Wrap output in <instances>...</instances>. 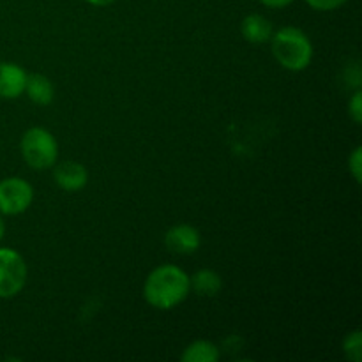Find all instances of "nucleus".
I'll use <instances>...</instances> for the list:
<instances>
[{
	"label": "nucleus",
	"instance_id": "1",
	"mask_svg": "<svg viewBox=\"0 0 362 362\" xmlns=\"http://www.w3.org/2000/svg\"><path fill=\"white\" fill-rule=\"evenodd\" d=\"M191 292L189 276L177 265H159L147 276L144 297L156 310H173Z\"/></svg>",
	"mask_w": 362,
	"mask_h": 362
},
{
	"label": "nucleus",
	"instance_id": "2",
	"mask_svg": "<svg viewBox=\"0 0 362 362\" xmlns=\"http://www.w3.org/2000/svg\"><path fill=\"white\" fill-rule=\"evenodd\" d=\"M271 48L274 59L293 73L306 69L313 59V45L310 37L297 27H283L272 34Z\"/></svg>",
	"mask_w": 362,
	"mask_h": 362
},
{
	"label": "nucleus",
	"instance_id": "3",
	"mask_svg": "<svg viewBox=\"0 0 362 362\" xmlns=\"http://www.w3.org/2000/svg\"><path fill=\"white\" fill-rule=\"evenodd\" d=\"M20 151L25 163L34 170L52 168L59 158V144L45 127H30L21 136Z\"/></svg>",
	"mask_w": 362,
	"mask_h": 362
},
{
	"label": "nucleus",
	"instance_id": "4",
	"mask_svg": "<svg viewBox=\"0 0 362 362\" xmlns=\"http://www.w3.org/2000/svg\"><path fill=\"white\" fill-rule=\"evenodd\" d=\"M27 283V264L18 251L0 247V299H11Z\"/></svg>",
	"mask_w": 362,
	"mask_h": 362
},
{
	"label": "nucleus",
	"instance_id": "5",
	"mask_svg": "<svg viewBox=\"0 0 362 362\" xmlns=\"http://www.w3.org/2000/svg\"><path fill=\"white\" fill-rule=\"evenodd\" d=\"M34 200V189L20 177L0 180V214L18 216L27 211Z\"/></svg>",
	"mask_w": 362,
	"mask_h": 362
},
{
	"label": "nucleus",
	"instance_id": "6",
	"mask_svg": "<svg viewBox=\"0 0 362 362\" xmlns=\"http://www.w3.org/2000/svg\"><path fill=\"white\" fill-rule=\"evenodd\" d=\"M200 244V232L191 225L172 226L165 235V246L175 255H193Z\"/></svg>",
	"mask_w": 362,
	"mask_h": 362
},
{
	"label": "nucleus",
	"instance_id": "7",
	"mask_svg": "<svg viewBox=\"0 0 362 362\" xmlns=\"http://www.w3.org/2000/svg\"><path fill=\"white\" fill-rule=\"evenodd\" d=\"M53 179L60 189L67 193H74L87 186L88 172L83 165L76 161H64L55 166L53 170Z\"/></svg>",
	"mask_w": 362,
	"mask_h": 362
},
{
	"label": "nucleus",
	"instance_id": "8",
	"mask_svg": "<svg viewBox=\"0 0 362 362\" xmlns=\"http://www.w3.org/2000/svg\"><path fill=\"white\" fill-rule=\"evenodd\" d=\"M27 71L14 62H0V98L16 99L25 92Z\"/></svg>",
	"mask_w": 362,
	"mask_h": 362
},
{
	"label": "nucleus",
	"instance_id": "9",
	"mask_svg": "<svg viewBox=\"0 0 362 362\" xmlns=\"http://www.w3.org/2000/svg\"><path fill=\"white\" fill-rule=\"evenodd\" d=\"M240 32H243L244 39L253 45H262V42L271 41L272 37V23L264 18L262 14H250L243 20L240 25Z\"/></svg>",
	"mask_w": 362,
	"mask_h": 362
},
{
	"label": "nucleus",
	"instance_id": "10",
	"mask_svg": "<svg viewBox=\"0 0 362 362\" xmlns=\"http://www.w3.org/2000/svg\"><path fill=\"white\" fill-rule=\"evenodd\" d=\"M25 92H27L28 99L39 106H48L55 98V88L49 81L48 76L45 74H28L27 83H25Z\"/></svg>",
	"mask_w": 362,
	"mask_h": 362
},
{
	"label": "nucleus",
	"instance_id": "11",
	"mask_svg": "<svg viewBox=\"0 0 362 362\" xmlns=\"http://www.w3.org/2000/svg\"><path fill=\"white\" fill-rule=\"evenodd\" d=\"M191 290L200 297H214L221 290V276L212 269H202L193 278H189Z\"/></svg>",
	"mask_w": 362,
	"mask_h": 362
},
{
	"label": "nucleus",
	"instance_id": "12",
	"mask_svg": "<svg viewBox=\"0 0 362 362\" xmlns=\"http://www.w3.org/2000/svg\"><path fill=\"white\" fill-rule=\"evenodd\" d=\"M219 349L214 343L207 341V339H198V341L189 343L184 349L180 361L182 362H216L219 359Z\"/></svg>",
	"mask_w": 362,
	"mask_h": 362
},
{
	"label": "nucleus",
	"instance_id": "13",
	"mask_svg": "<svg viewBox=\"0 0 362 362\" xmlns=\"http://www.w3.org/2000/svg\"><path fill=\"white\" fill-rule=\"evenodd\" d=\"M343 352H345L346 359L359 362L362 359V334L361 331L350 332L345 339H343Z\"/></svg>",
	"mask_w": 362,
	"mask_h": 362
},
{
	"label": "nucleus",
	"instance_id": "14",
	"mask_svg": "<svg viewBox=\"0 0 362 362\" xmlns=\"http://www.w3.org/2000/svg\"><path fill=\"white\" fill-rule=\"evenodd\" d=\"M349 170L352 173V177L356 179L357 184H361L362 177V148L356 147L352 151V154L349 156Z\"/></svg>",
	"mask_w": 362,
	"mask_h": 362
},
{
	"label": "nucleus",
	"instance_id": "15",
	"mask_svg": "<svg viewBox=\"0 0 362 362\" xmlns=\"http://www.w3.org/2000/svg\"><path fill=\"white\" fill-rule=\"evenodd\" d=\"M349 113L354 119V122L361 124L362 120V92L361 90L354 92L352 99L349 101Z\"/></svg>",
	"mask_w": 362,
	"mask_h": 362
},
{
	"label": "nucleus",
	"instance_id": "16",
	"mask_svg": "<svg viewBox=\"0 0 362 362\" xmlns=\"http://www.w3.org/2000/svg\"><path fill=\"white\" fill-rule=\"evenodd\" d=\"M345 2L346 0H306L308 6L313 7L315 11H334Z\"/></svg>",
	"mask_w": 362,
	"mask_h": 362
},
{
	"label": "nucleus",
	"instance_id": "17",
	"mask_svg": "<svg viewBox=\"0 0 362 362\" xmlns=\"http://www.w3.org/2000/svg\"><path fill=\"white\" fill-rule=\"evenodd\" d=\"M264 6L267 7H272V9H281V7H286L290 6V4L293 2V0H260Z\"/></svg>",
	"mask_w": 362,
	"mask_h": 362
},
{
	"label": "nucleus",
	"instance_id": "18",
	"mask_svg": "<svg viewBox=\"0 0 362 362\" xmlns=\"http://www.w3.org/2000/svg\"><path fill=\"white\" fill-rule=\"evenodd\" d=\"M88 4H92V6H98V7H105V6H110V4H113L115 0H87Z\"/></svg>",
	"mask_w": 362,
	"mask_h": 362
},
{
	"label": "nucleus",
	"instance_id": "19",
	"mask_svg": "<svg viewBox=\"0 0 362 362\" xmlns=\"http://www.w3.org/2000/svg\"><path fill=\"white\" fill-rule=\"evenodd\" d=\"M4 233H6V225H4V219H2V216H0V240H2Z\"/></svg>",
	"mask_w": 362,
	"mask_h": 362
}]
</instances>
